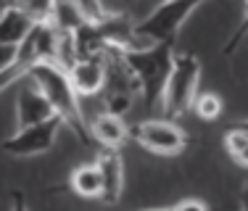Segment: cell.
Segmentation results:
<instances>
[{
	"label": "cell",
	"instance_id": "obj_22",
	"mask_svg": "<svg viewBox=\"0 0 248 211\" xmlns=\"http://www.w3.org/2000/svg\"><path fill=\"white\" fill-rule=\"evenodd\" d=\"M235 124H238L240 130H246V132H248V119H243V121H235Z\"/></svg>",
	"mask_w": 248,
	"mask_h": 211
},
{
	"label": "cell",
	"instance_id": "obj_1",
	"mask_svg": "<svg viewBox=\"0 0 248 211\" xmlns=\"http://www.w3.org/2000/svg\"><path fill=\"white\" fill-rule=\"evenodd\" d=\"M24 79L48 98L53 114L63 121V127H69L82 143H93L90 127L85 124V116H82V108H79V95H77L66 69H61L53 61L34 63L32 69H27Z\"/></svg>",
	"mask_w": 248,
	"mask_h": 211
},
{
	"label": "cell",
	"instance_id": "obj_8",
	"mask_svg": "<svg viewBox=\"0 0 248 211\" xmlns=\"http://www.w3.org/2000/svg\"><path fill=\"white\" fill-rule=\"evenodd\" d=\"M95 164L100 169V177H103V196L100 201L114 206L119 203L122 190H124V161L119 151H108V148H100L95 156Z\"/></svg>",
	"mask_w": 248,
	"mask_h": 211
},
{
	"label": "cell",
	"instance_id": "obj_11",
	"mask_svg": "<svg viewBox=\"0 0 248 211\" xmlns=\"http://www.w3.org/2000/svg\"><path fill=\"white\" fill-rule=\"evenodd\" d=\"M37 21L32 19V14L27 11V5H8L0 16V45H14L19 48L27 40V34L32 32V27Z\"/></svg>",
	"mask_w": 248,
	"mask_h": 211
},
{
	"label": "cell",
	"instance_id": "obj_12",
	"mask_svg": "<svg viewBox=\"0 0 248 211\" xmlns=\"http://www.w3.org/2000/svg\"><path fill=\"white\" fill-rule=\"evenodd\" d=\"M90 135L93 140L100 145V148H108V151H119L124 143L129 140V127L124 124V119L114 114H98L90 124Z\"/></svg>",
	"mask_w": 248,
	"mask_h": 211
},
{
	"label": "cell",
	"instance_id": "obj_16",
	"mask_svg": "<svg viewBox=\"0 0 248 211\" xmlns=\"http://www.w3.org/2000/svg\"><path fill=\"white\" fill-rule=\"evenodd\" d=\"M222 108H224V103H222V98L217 95V92H198L196 103H193V111H196L198 119H203V121L219 119Z\"/></svg>",
	"mask_w": 248,
	"mask_h": 211
},
{
	"label": "cell",
	"instance_id": "obj_10",
	"mask_svg": "<svg viewBox=\"0 0 248 211\" xmlns=\"http://www.w3.org/2000/svg\"><path fill=\"white\" fill-rule=\"evenodd\" d=\"M106 56L82 58L72 72H69L77 95H95V92H100L106 87V77H108V58Z\"/></svg>",
	"mask_w": 248,
	"mask_h": 211
},
{
	"label": "cell",
	"instance_id": "obj_23",
	"mask_svg": "<svg viewBox=\"0 0 248 211\" xmlns=\"http://www.w3.org/2000/svg\"><path fill=\"white\" fill-rule=\"evenodd\" d=\"M145 211H172V209H145Z\"/></svg>",
	"mask_w": 248,
	"mask_h": 211
},
{
	"label": "cell",
	"instance_id": "obj_2",
	"mask_svg": "<svg viewBox=\"0 0 248 211\" xmlns=\"http://www.w3.org/2000/svg\"><path fill=\"white\" fill-rule=\"evenodd\" d=\"M124 66L129 69L135 85H138L140 95H143L145 108H156L164 103V92H167L169 77L174 69V45H153L143 50H119Z\"/></svg>",
	"mask_w": 248,
	"mask_h": 211
},
{
	"label": "cell",
	"instance_id": "obj_9",
	"mask_svg": "<svg viewBox=\"0 0 248 211\" xmlns=\"http://www.w3.org/2000/svg\"><path fill=\"white\" fill-rule=\"evenodd\" d=\"M53 116L56 114H53L48 98H45L34 85H29L19 92V98H16V121H19V130L45 124V121H50Z\"/></svg>",
	"mask_w": 248,
	"mask_h": 211
},
{
	"label": "cell",
	"instance_id": "obj_7",
	"mask_svg": "<svg viewBox=\"0 0 248 211\" xmlns=\"http://www.w3.org/2000/svg\"><path fill=\"white\" fill-rule=\"evenodd\" d=\"M63 127V121L58 116H53L50 121L37 127H27V130H16L11 137L3 140L0 148L5 151L8 156L16 158H29V156H40V153H48L56 143V135Z\"/></svg>",
	"mask_w": 248,
	"mask_h": 211
},
{
	"label": "cell",
	"instance_id": "obj_5",
	"mask_svg": "<svg viewBox=\"0 0 248 211\" xmlns=\"http://www.w3.org/2000/svg\"><path fill=\"white\" fill-rule=\"evenodd\" d=\"M129 140L143 145L145 151L156 156H177L187 148L190 137L177 121L172 119H145L140 124L129 127Z\"/></svg>",
	"mask_w": 248,
	"mask_h": 211
},
{
	"label": "cell",
	"instance_id": "obj_3",
	"mask_svg": "<svg viewBox=\"0 0 248 211\" xmlns=\"http://www.w3.org/2000/svg\"><path fill=\"white\" fill-rule=\"evenodd\" d=\"M198 0H172V3H161L158 8H153L143 21L135 24L129 50H143L153 48V45H174L180 27L190 19L193 11H198Z\"/></svg>",
	"mask_w": 248,
	"mask_h": 211
},
{
	"label": "cell",
	"instance_id": "obj_18",
	"mask_svg": "<svg viewBox=\"0 0 248 211\" xmlns=\"http://www.w3.org/2000/svg\"><path fill=\"white\" fill-rule=\"evenodd\" d=\"M246 34H248V3H246V8H243V21H240V27L235 29L232 34H230L227 45L222 48V53H224V56H232V53H235V48L240 45V40H243Z\"/></svg>",
	"mask_w": 248,
	"mask_h": 211
},
{
	"label": "cell",
	"instance_id": "obj_15",
	"mask_svg": "<svg viewBox=\"0 0 248 211\" xmlns=\"http://www.w3.org/2000/svg\"><path fill=\"white\" fill-rule=\"evenodd\" d=\"M224 148H227L230 158L240 166H248V132L240 130L238 124H230L224 132Z\"/></svg>",
	"mask_w": 248,
	"mask_h": 211
},
{
	"label": "cell",
	"instance_id": "obj_13",
	"mask_svg": "<svg viewBox=\"0 0 248 211\" xmlns=\"http://www.w3.org/2000/svg\"><path fill=\"white\" fill-rule=\"evenodd\" d=\"M48 21L61 34H77L82 27H87V19L82 14L79 3H50Z\"/></svg>",
	"mask_w": 248,
	"mask_h": 211
},
{
	"label": "cell",
	"instance_id": "obj_17",
	"mask_svg": "<svg viewBox=\"0 0 248 211\" xmlns=\"http://www.w3.org/2000/svg\"><path fill=\"white\" fill-rule=\"evenodd\" d=\"M19 69V48L14 45H0V77Z\"/></svg>",
	"mask_w": 248,
	"mask_h": 211
},
{
	"label": "cell",
	"instance_id": "obj_20",
	"mask_svg": "<svg viewBox=\"0 0 248 211\" xmlns=\"http://www.w3.org/2000/svg\"><path fill=\"white\" fill-rule=\"evenodd\" d=\"M11 211H29L27 198L21 190H14V196H11Z\"/></svg>",
	"mask_w": 248,
	"mask_h": 211
},
{
	"label": "cell",
	"instance_id": "obj_19",
	"mask_svg": "<svg viewBox=\"0 0 248 211\" xmlns=\"http://www.w3.org/2000/svg\"><path fill=\"white\" fill-rule=\"evenodd\" d=\"M172 211H209V206L203 201H196V198H185L177 206H172Z\"/></svg>",
	"mask_w": 248,
	"mask_h": 211
},
{
	"label": "cell",
	"instance_id": "obj_21",
	"mask_svg": "<svg viewBox=\"0 0 248 211\" xmlns=\"http://www.w3.org/2000/svg\"><path fill=\"white\" fill-rule=\"evenodd\" d=\"M240 211H248V185L240 190Z\"/></svg>",
	"mask_w": 248,
	"mask_h": 211
},
{
	"label": "cell",
	"instance_id": "obj_14",
	"mask_svg": "<svg viewBox=\"0 0 248 211\" xmlns=\"http://www.w3.org/2000/svg\"><path fill=\"white\" fill-rule=\"evenodd\" d=\"M69 185H72V190L82 198H100L103 196V177H100L98 164L93 161V164L77 166L72 172V177H69Z\"/></svg>",
	"mask_w": 248,
	"mask_h": 211
},
{
	"label": "cell",
	"instance_id": "obj_6",
	"mask_svg": "<svg viewBox=\"0 0 248 211\" xmlns=\"http://www.w3.org/2000/svg\"><path fill=\"white\" fill-rule=\"evenodd\" d=\"M108 77H106V87H103V106H106V114H114L124 119L129 108H132V101H135V92L138 85H135L129 69L124 66L119 50H111L108 56Z\"/></svg>",
	"mask_w": 248,
	"mask_h": 211
},
{
	"label": "cell",
	"instance_id": "obj_4",
	"mask_svg": "<svg viewBox=\"0 0 248 211\" xmlns=\"http://www.w3.org/2000/svg\"><path fill=\"white\" fill-rule=\"evenodd\" d=\"M198 79H201V61L193 53H177L174 58V69L169 77L167 92H164V114L167 119L182 116L198 95Z\"/></svg>",
	"mask_w": 248,
	"mask_h": 211
}]
</instances>
